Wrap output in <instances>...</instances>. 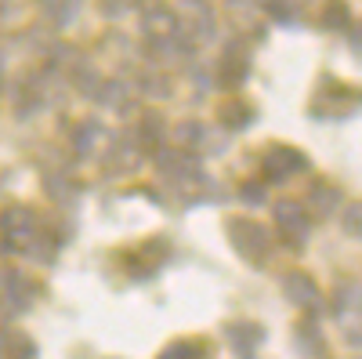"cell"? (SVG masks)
<instances>
[{"label":"cell","mask_w":362,"mask_h":359,"mask_svg":"<svg viewBox=\"0 0 362 359\" xmlns=\"http://www.w3.org/2000/svg\"><path fill=\"white\" fill-rule=\"evenodd\" d=\"M189 352H192V345H174V348H167L163 359H192Z\"/></svg>","instance_id":"6da1fadb"}]
</instances>
